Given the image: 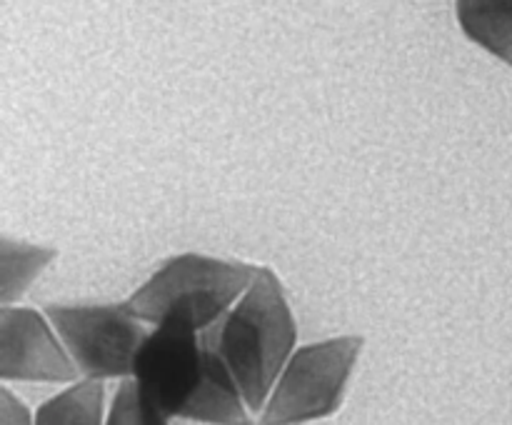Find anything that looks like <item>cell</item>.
Returning a JSON list of instances; mask_svg holds the SVG:
<instances>
[{
    "label": "cell",
    "instance_id": "obj_1",
    "mask_svg": "<svg viewBox=\"0 0 512 425\" xmlns=\"http://www.w3.org/2000/svg\"><path fill=\"white\" fill-rule=\"evenodd\" d=\"M133 380L155 423H248V403L223 355L185 325H155L140 343Z\"/></svg>",
    "mask_w": 512,
    "mask_h": 425
},
{
    "label": "cell",
    "instance_id": "obj_2",
    "mask_svg": "<svg viewBox=\"0 0 512 425\" xmlns=\"http://www.w3.org/2000/svg\"><path fill=\"white\" fill-rule=\"evenodd\" d=\"M238 380L250 413H263L298 340V323L273 268H258L238 303L203 330Z\"/></svg>",
    "mask_w": 512,
    "mask_h": 425
},
{
    "label": "cell",
    "instance_id": "obj_3",
    "mask_svg": "<svg viewBox=\"0 0 512 425\" xmlns=\"http://www.w3.org/2000/svg\"><path fill=\"white\" fill-rule=\"evenodd\" d=\"M258 265L180 253L165 260L128 300L125 308L150 325H185L198 333L218 323L250 288Z\"/></svg>",
    "mask_w": 512,
    "mask_h": 425
},
{
    "label": "cell",
    "instance_id": "obj_4",
    "mask_svg": "<svg viewBox=\"0 0 512 425\" xmlns=\"http://www.w3.org/2000/svg\"><path fill=\"white\" fill-rule=\"evenodd\" d=\"M360 353L363 338L358 335H338L293 350L273 385L260 423L293 425L333 415L343 405Z\"/></svg>",
    "mask_w": 512,
    "mask_h": 425
},
{
    "label": "cell",
    "instance_id": "obj_5",
    "mask_svg": "<svg viewBox=\"0 0 512 425\" xmlns=\"http://www.w3.org/2000/svg\"><path fill=\"white\" fill-rule=\"evenodd\" d=\"M78 370L90 378H128L135 353L148 335L143 320L125 303L118 305H45Z\"/></svg>",
    "mask_w": 512,
    "mask_h": 425
},
{
    "label": "cell",
    "instance_id": "obj_6",
    "mask_svg": "<svg viewBox=\"0 0 512 425\" xmlns=\"http://www.w3.org/2000/svg\"><path fill=\"white\" fill-rule=\"evenodd\" d=\"M58 330L33 308L0 310V378L18 383H68L78 375Z\"/></svg>",
    "mask_w": 512,
    "mask_h": 425
},
{
    "label": "cell",
    "instance_id": "obj_7",
    "mask_svg": "<svg viewBox=\"0 0 512 425\" xmlns=\"http://www.w3.org/2000/svg\"><path fill=\"white\" fill-rule=\"evenodd\" d=\"M465 38L512 68V0H455Z\"/></svg>",
    "mask_w": 512,
    "mask_h": 425
},
{
    "label": "cell",
    "instance_id": "obj_8",
    "mask_svg": "<svg viewBox=\"0 0 512 425\" xmlns=\"http://www.w3.org/2000/svg\"><path fill=\"white\" fill-rule=\"evenodd\" d=\"M105 418L108 415H105L103 378H90V375L65 388L63 393L45 400L35 413V423L40 425H98Z\"/></svg>",
    "mask_w": 512,
    "mask_h": 425
},
{
    "label": "cell",
    "instance_id": "obj_9",
    "mask_svg": "<svg viewBox=\"0 0 512 425\" xmlns=\"http://www.w3.org/2000/svg\"><path fill=\"white\" fill-rule=\"evenodd\" d=\"M55 258H58L55 248L3 235L0 240V303L13 305Z\"/></svg>",
    "mask_w": 512,
    "mask_h": 425
},
{
    "label": "cell",
    "instance_id": "obj_10",
    "mask_svg": "<svg viewBox=\"0 0 512 425\" xmlns=\"http://www.w3.org/2000/svg\"><path fill=\"white\" fill-rule=\"evenodd\" d=\"M105 420H108L110 425H158L153 413H150V408L145 405L133 375L118 385V390H115L113 395V403H110L108 418Z\"/></svg>",
    "mask_w": 512,
    "mask_h": 425
},
{
    "label": "cell",
    "instance_id": "obj_11",
    "mask_svg": "<svg viewBox=\"0 0 512 425\" xmlns=\"http://www.w3.org/2000/svg\"><path fill=\"white\" fill-rule=\"evenodd\" d=\"M33 423L28 405L15 398L13 390L0 385V425H28Z\"/></svg>",
    "mask_w": 512,
    "mask_h": 425
}]
</instances>
